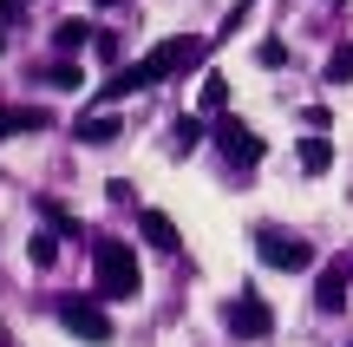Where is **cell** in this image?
<instances>
[{
  "mask_svg": "<svg viewBox=\"0 0 353 347\" xmlns=\"http://www.w3.org/2000/svg\"><path fill=\"white\" fill-rule=\"evenodd\" d=\"M99 7H118V0H99Z\"/></svg>",
  "mask_w": 353,
  "mask_h": 347,
  "instance_id": "obj_22",
  "label": "cell"
},
{
  "mask_svg": "<svg viewBox=\"0 0 353 347\" xmlns=\"http://www.w3.org/2000/svg\"><path fill=\"white\" fill-rule=\"evenodd\" d=\"M131 92H144V79H138V66H118V72L105 79L99 92H92V105H118V99H131Z\"/></svg>",
  "mask_w": 353,
  "mask_h": 347,
  "instance_id": "obj_9",
  "label": "cell"
},
{
  "mask_svg": "<svg viewBox=\"0 0 353 347\" xmlns=\"http://www.w3.org/2000/svg\"><path fill=\"white\" fill-rule=\"evenodd\" d=\"M210 138H216V151H223L236 170H255V164H262V151H268V144L255 138V131L242 125V118H229V112L216 118V131H210Z\"/></svg>",
  "mask_w": 353,
  "mask_h": 347,
  "instance_id": "obj_6",
  "label": "cell"
},
{
  "mask_svg": "<svg viewBox=\"0 0 353 347\" xmlns=\"http://www.w3.org/2000/svg\"><path fill=\"white\" fill-rule=\"evenodd\" d=\"M255 59H262V66H288V46H281V39H262V46H255Z\"/></svg>",
  "mask_w": 353,
  "mask_h": 347,
  "instance_id": "obj_20",
  "label": "cell"
},
{
  "mask_svg": "<svg viewBox=\"0 0 353 347\" xmlns=\"http://www.w3.org/2000/svg\"><path fill=\"white\" fill-rule=\"evenodd\" d=\"M52 118L39 112V105H13V131H46Z\"/></svg>",
  "mask_w": 353,
  "mask_h": 347,
  "instance_id": "obj_17",
  "label": "cell"
},
{
  "mask_svg": "<svg viewBox=\"0 0 353 347\" xmlns=\"http://www.w3.org/2000/svg\"><path fill=\"white\" fill-rule=\"evenodd\" d=\"M92 269H99V301H138L144 288V269L138 256H131V243H92Z\"/></svg>",
  "mask_w": 353,
  "mask_h": 347,
  "instance_id": "obj_1",
  "label": "cell"
},
{
  "mask_svg": "<svg viewBox=\"0 0 353 347\" xmlns=\"http://www.w3.org/2000/svg\"><path fill=\"white\" fill-rule=\"evenodd\" d=\"M196 59H203V39H196V33H183V39H157V46L138 59V79H144V86H164V79L190 72Z\"/></svg>",
  "mask_w": 353,
  "mask_h": 347,
  "instance_id": "obj_2",
  "label": "cell"
},
{
  "mask_svg": "<svg viewBox=\"0 0 353 347\" xmlns=\"http://www.w3.org/2000/svg\"><path fill=\"white\" fill-rule=\"evenodd\" d=\"M223 99H229V79L210 72V79H203V105H210V112H223Z\"/></svg>",
  "mask_w": 353,
  "mask_h": 347,
  "instance_id": "obj_18",
  "label": "cell"
},
{
  "mask_svg": "<svg viewBox=\"0 0 353 347\" xmlns=\"http://www.w3.org/2000/svg\"><path fill=\"white\" fill-rule=\"evenodd\" d=\"M203 144V118H176L170 125V157H190Z\"/></svg>",
  "mask_w": 353,
  "mask_h": 347,
  "instance_id": "obj_12",
  "label": "cell"
},
{
  "mask_svg": "<svg viewBox=\"0 0 353 347\" xmlns=\"http://www.w3.org/2000/svg\"><path fill=\"white\" fill-rule=\"evenodd\" d=\"M26 256H33L39 269H52V262H59V236H46V230H39V236H33V249H26Z\"/></svg>",
  "mask_w": 353,
  "mask_h": 347,
  "instance_id": "obj_16",
  "label": "cell"
},
{
  "mask_svg": "<svg viewBox=\"0 0 353 347\" xmlns=\"http://www.w3.org/2000/svg\"><path fill=\"white\" fill-rule=\"evenodd\" d=\"M294 164H301L307 177H327L334 170V138H301L294 144Z\"/></svg>",
  "mask_w": 353,
  "mask_h": 347,
  "instance_id": "obj_8",
  "label": "cell"
},
{
  "mask_svg": "<svg viewBox=\"0 0 353 347\" xmlns=\"http://www.w3.org/2000/svg\"><path fill=\"white\" fill-rule=\"evenodd\" d=\"M72 138H79V144H112V138H118V118H79Z\"/></svg>",
  "mask_w": 353,
  "mask_h": 347,
  "instance_id": "obj_13",
  "label": "cell"
},
{
  "mask_svg": "<svg viewBox=\"0 0 353 347\" xmlns=\"http://www.w3.org/2000/svg\"><path fill=\"white\" fill-rule=\"evenodd\" d=\"M314 308H321V315H341V308H347V269H327V275L314 282Z\"/></svg>",
  "mask_w": 353,
  "mask_h": 347,
  "instance_id": "obj_10",
  "label": "cell"
},
{
  "mask_svg": "<svg viewBox=\"0 0 353 347\" xmlns=\"http://www.w3.org/2000/svg\"><path fill=\"white\" fill-rule=\"evenodd\" d=\"M138 243H151V249H176L183 236H176V223L164 217V210H151V204H144V210H138Z\"/></svg>",
  "mask_w": 353,
  "mask_h": 347,
  "instance_id": "obj_7",
  "label": "cell"
},
{
  "mask_svg": "<svg viewBox=\"0 0 353 347\" xmlns=\"http://www.w3.org/2000/svg\"><path fill=\"white\" fill-rule=\"evenodd\" d=\"M327 86H353V46L327 52Z\"/></svg>",
  "mask_w": 353,
  "mask_h": 347,
  "instance_id": "obj_15",
  "label": "cell"
},
{
  "mask_svg": "<svg viewBox=\"0 0 353 347\" xmlns=\"http://www.w3.org/2000/svg\"><path fill=\"white\" fill-rule=\"evenodd\" d=\"M92 39H99L92 20H59V26H52V46H59V52H79V46H92Z\"/></svg>",
  "mask_w": 353,
  "mask_h": 347,
  "instance_id": "obj_11",
  "label": "cell"
},
{
  "mask_svg": "<svg viewBox=\"0 0 353 347\" xmlns=\"http://www.w3.org/2000/svg\"><path fill=\"white\" fill-rule=\"evenodd\" d=\"M13 13H20V0H0V26H7V20H13Z\"/></svg>",
  "mask_w": 353,
  "mask_h": 347,
  "instance_id": "obj_21",
  "label": "cell"
},
{
  "mask_svg": "<svg viewBox=\"0 0 353 347\" xmlns=\"http://www.w3.org/2000/svg\"><path fill=\"white\" fill-rule=\"evenodd\" d=\"M59 321L72 328L79 341H92V347L112 341V315H105V301H99V295H65V301H59Z\"/></svg>",
  "mask_w": 353,
  "mask_h": 347,
  "instance_id": "obj_5",
  "label": "cell"
},
{
  "mask_svg": "<svg viewBox=\"0 0 353 347\" xmlns=\"http://www.w3.org/2000/svg\"><path fill=\"white\" fill-rule=\"evenodd\" d=\"M255 256H262L268 269H281V275H301V269H314V249H307L301 236H281L275 223H255Z\"/></svg>",
  "mask_w": 353,
  "mask_h": 347,
  "instance_id": "obj_3",
  "label": "cell"
},
{
  "mask_svg": "<svg viewBox=\"0 0 353 347\" xmlns=\"http://www.w3.org/2000/svg\"><path fill=\"white\" fill-rule=\"evenodd\" d=\"M39 217H46V223H52L59 236H79V217H72L65 204H52V197H39Z\"/></svg>",
  "mask_w": 353,
  "mask_h": 347,
  "instance_id": "obj_14",
  "label": "cell"
},
{
  "mask_svg": "<svg viewBox=\"0 0 353 347\" xmlns=\"http://www.w3.org/2000/svg\"><path fill=\"white\" fill-rule=\"evenodd\" d=\"M46 86H65V92H72V86H85V72H79V66H52Z\"/></svg>",
  "mask_w": 353,
  "mask_h": 347,
  "instance_id": "obj_19",
  "label": "cell"
},
{
  "mask_svg": "<svg viewBox=\"0 0 353 347\" xmlns=\"http://www.w3.org/2000/svg\"><path fill=\"white\" fill-rule=\"evenodd\" d=\"M223 328L236 341H268L275 335V308H268L255 288H242V295H229V308H223Z\"/></svg>",
  "mask_w": 353,
  "mask_h": 347,
  "instance_id": "obj_4",
  "label": "cell"
}]
</instances>
